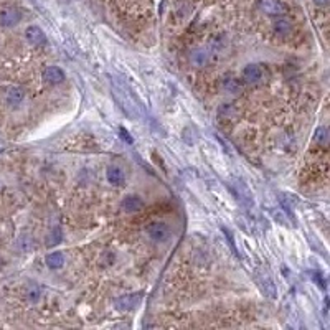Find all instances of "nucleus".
<instances>
[{
  "mask_svg": "<svg viewBox=\"0 0 330 330\" xmlns=\"http://www.w3.org/2000/svg\"><path fill=\"white\" fill-rule=\"evenodd\" d=\"M46 264L50 269H60L63 264H65V256L61 255V252L55 251V252H50V255L46 256Z\"/></svg>",
  "mask_w": 330,
  "mask_h": 330,
  "instance_id": "obj_13",
  "label": "nucleus"
},
{
  "mask_svg": "<svg viewBox=\"0 0 330 330\" xmlns=\"http://www.w3.org/2000/svg\"><path fill=\"white\" fill-rule=\"evenodd\" d=\"M230 188L233 190L235 196L243 203L244 207H252V195L249 192L248 185L244 184L241 179H231L230 180Z\"/></svg>",
  "mask_w": 330,
  "mask_h": 330,
  "instance_id": "obj_1",
  "label": "nucleus"
},
{
  "mask_svg": "<svg viewBox=\"0 0 330 330\" xmlns=\"http://www.w3.org/2000/svg\"><path fill=\"white\" fill-rule=\"evenodd\" d=\"M38 297H40V289H32L30 292H28V299L33 300V302H35V300H37Z\"/></svg>",
  "mask_w": 330,
  "mask_h": 330,
  "instance_id": "obj_21",
  "label": "nucleus"
},
{
  "mask_svg": "<svg viewBox=\"0 0 330 330\" xmlns=\"http://www.w3.org/2000/svg\"><path fill=\"white\" fill-rule=\"evenodd\" d=\"M25 38L28 40V43H32L33 46H41V45H45V41H46L43 30H41L40 27H35V25L28 27L25 30Z\"/></svg>",
  "mask_w": 330,
  "mask_h": 330,
  "instance_id": "obj_6",
  "label": "nucleus"
},
{
  "mask_svg": "<svg viewBox=\"0 0 330 330\" xmlns=\"http://www.w3.org/2000/svg\"><path fill=\"white\" fill-rule=\"evenodd\" d=\"M61 241V231L60 228H55L50 235H48V240H46V246L52 248V246H56Z\"/></svg>",
  "mask_w": 330,
  "mask_h": 330,
  "instance_id": "obj_17",
  "label": "nucleus"
},
{
  "mask_svg": "<svg viewBox=\"0 0 330 330\" xmlns=\"http://www.w3.org/2000/svg\"><path fill=\"white\" fill-rule=\"evenodd\" d=\"M43 80L48 83V84H61L65 81V73H63V69L58 68V66H48L45 71H43Z\"/></svg>",
  "mask_w": 330,
  "mask_h": 330,
  "instance_id": "obj_7",
  "label": "nucleus"
},
{
  "mask_svg": "<svg viewBox=\"0 0 330 330\" xmlns=\"http://www.w3.org/2000/svg\"><path fill=\"white\" fill-rule=\"evenodd\" d=\"M258 7L261 9L264 13L272 17H281L284 13V5L279 2V0H258Z\"/></svg>",
  "mask_w": 330,
  "mask_h": 330,
  "instance_id": "obj_4",
  "label": "nucleus"
},
{
  "mask_svg": "<svg viewBox=\"0 0 330 330\" xmlns=\"http://www.w3.org/2000/svg\"><path fill=\"white\" fill-rule=\"evenodd\" d=\"M106 177H108L109 184L114 187H122L125 184V175L122 172V168H119V167H114V165L109 167L106 172Z\"/></svg>",
  "mask_w": 330,
  "mask_h": 330,
  "instance_id": "obj_8",
  "label": "nucleus"
},
{
  "mask_svg": "<svg viewBox=\"0 0 330 330\" xmlns=\"http://www.w3.org/2000/svg\"><path fill=\"white\" fill-rule=\"evenodd\" d=\"M314 2L317 4V5H320V7H325L328 4V0H314Z\"/></svg>",
  "mask_w": 330,
  "mask_h": 330,
  "instance_id": "obj_22",
  "label": "nucleus"
},
{
  "mask_svg": "<svg viewBox=\"0 0 330 330\" xmlns=\"http://www.w3.org/2000/svg\"><path fill=\"white\" fill-rule=\"evenodd\" d=\"M119 132H121V137H122L128 144H132V142H134V140H132V137L129 136V132L125 131L124 128H119Z\"/></svg>",
  "mask_w": 330,
  "mask_h": 330,
  "instance_id": "obj_20",
  "label": "nucleus"
},
{
  "mask_svg": "<svg viewBox=\"0 0 330 330\" xmlns=\"http://www.w3.org/2000/svg\"><path fill=\"white\" fill-rule=\"evenodd\" d=\"M140 302V294H134V296H122L116 300V307L119 311H131Z\"/></svg>",
  "mask_w": 330,
  "mask_h": 330,
  "instance_id": "obj_11",
  "label": "nucleus"
},
{
  "mask_svg": "<svg viewBox=\"0 0 330 330\" xmlns=\"http://www.w3.org/2000/svg\"><path fill=\"white\" fill-rule=\"evenodd\" d=\"M256 281L258 284L261 286V289L268 294L269 297H276V289H274V284H272V281L268 277V274H264V272H256Z\"/></svg>",
  "mask_w": 330,
  "mask_h": 330,
  "instance_id": "obj_12",
  "label": "nucleus"
},
{
  "mask_svg": "<svg viewBox=\"0 0 330 330\" xmlns=\"http://www.w3.org/2000/svg\"><path fill=\"white\" fill-rule=\"evenodd\" d=\"M207 61H208V56L203 50H195L190 53V63L193 66H203L207 65Z\"/></svg>",
  "mask_w": 330,
  "mask_h": 330,
  "instance_id": "obj_15",
  "label": "nucleus"
},
{
  "mask_svg": "<svg viewBox=\"0 0 330 330\" xmlns=\"http://www.w3.org/2000/svg\"><path fill=\"white\" fill-rule=\"evenodd\" d=\"M314 139H315V142H317L319 145L325 147L328 144V131H327V128H319L317 131H315Z\"/></svg>",
  "mask_w": 330,
  "mask_h": 330,
  "instance_id": "obj_16",
  "label": "nucleus"
},
{
  "mask_svg": "<svg viewBox=\"0 0 330 330\" xmlns=\"http://www.w3.org/2000/svg\"><path fill=\"white\" fill-rule=\"evenodd\" d=\"M25 99V91L23 88L20 86H13L7 91V103L10 104L12 108H17L18 104H22V101Z\"/></svg>",
  "mask_w": 330,
  "mask_h": 330,
  "instance_id": "obj_10",
  "label": "nucleus"
},
{
  "mask_svg": "<svg viewBox=\"0 0 330 330\" xmlns=\"http://www.w3.org/2000/svg\"><path fill=\"white\" fill-rule=\"evenodd\" d=\"M263 78V69L259 68L258 65H248L246 68L243 69V80L246 83H259Z\"/></svg>",
  "mask_w": 330,
  "mask_h": 330,
  "instance_id": "obj_9",
  "label": "nucleus"
},
{
  "mask_svg": "<svg viewBox=\"0 0 330 330\" xmlns=\"http://www.w3.org/2000/svg\"><path fill=\"white\" fill-rule=\"evenodd\" d=\"M144 207V201L139 195H125L121 201V208L125 213H137Z\"/></svg>",
  "mask_w": 330,
  "mask_h": 330,
  "instance_id": "obj_5",
  "label": "nucleus"
},
{
  "mask_svg": "<svg viewBox=\"0 0 330 330\" xmlns=\"http://www.w3.org/2000/svg\"><path fill=\"white\" fill-rule=\"evenodd\" d=\"M20 243V248H22V251H30L32 249V238L30 236H22L18 240Z\"/></svg>",
  "mask_w": 330,
  "mask_h": 330,
  "instance_id": "obj_19",
  "label": "nucleus"
},
{
  "mask_svg": "<svg viewBox=\"0 0 330 330\" xmlns=\"http://www.w3.org/2000/svg\"><path fill=\"white\" fill-rule=\"evenodd\" d=\"M224 89L230 91V93H238V91H241V86L236 80H226L224 81Z\"/></svg>",
  "mask_w": 330,
  "mask_h": 330,
  "instance_id": "obj_18",
  "label": "nucleus"
},
{
  "mask_svg": "<svg viewBox=\"0 0 330 330\" xmlns=\"http://www.w3.org/2000/svg\"><path fill=\"white\" fill-rule=\"evenodd\" d=\"M147 235L154 243H167L170 238V228L164 221H154L147 226Z\"/></svg>",
  "mask_w": 330,
  "mask_h": 330,
  "instance_id": "obj_2",
  "label": "nucleus"
},
{
  "mask_svg": "<svg viewBox=\"0 0 330 330\" xmlns=\"http://www.w3.org/2000/svg\"><path fill=\"white\" fill-rule=\"evenodd\" d=\"M20 18H22V13L17 9H13V7H4V9H0V27L4 28L13 27L20 22Z\"/></svg>",
  "mask_w": 330,
  "mask_h": 330,
  "instance_id": "obj_3",
  "label": "nucleus"
},
{
  "mask_svg": "<svg viewBox=\"0 0 330 330\" xmlns=\"http://www.w3.org/2000/svg\"><path fill=\"white\" fill-rule=\"evenodd\" d=\"M274 28H276L277 35H281V37H287V35L292 32V23L287 18H277L276 23H274Z\"/></svg>",
  "mask_w": 330,
  "mask_h": 330,
  "instance_id": "obj_14",
  "label": "nucleus"
}]
</instances>
